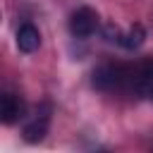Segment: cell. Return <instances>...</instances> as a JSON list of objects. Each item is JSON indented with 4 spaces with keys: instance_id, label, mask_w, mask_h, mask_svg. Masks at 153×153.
<instances>
[{
    "instance_id": "6da1fadb",
    "label": "cell",
    "mask_w": 153,
    "mask_h": 153,
    "mask_svg": "<svg viewBox=\"0 0 153 153\" xmlns=\"http://www.w3.org/2000/svg\"><path fill=\"white\" fill-rule=\"evenodd\" d=\"M93 86L98 91H127L129 88V65L103 62L93 69Z\"/></svg>"
},
{
    "instance_id": "7a4b0ae2",
    "label": "cell",
    "mask_w": 153,
    "mask_h": 153,
    "mask_svg": "<svg viewBox=\"0 0 153 153\" xmlns=\"http://www.w3.org/2000/svg\"><path fill=\"white\" fill-rule=\"evenodd\" d=\"M127 93L153 96V55L129 65V88Z\"/></svg>"
},
{
    "instance_id": "3957f363",
    "label": "cell",
    "mask_w": 153,
    "mask_h": 153,
    "mask_svg": "<svg viewBox=\"0 0 153 153\" xmlns=\"http://www.w3.org/2000/svg\"><path fill=\"white\" fill-rule=\"evenodd\" d=\"M50 117H53V105L50 103H38L33 108V112L29 115L26 124H24V141L26 143L43 141V136L48 134V127H50Z\"/></svg>"
},
{
    "instance_id": "277c9868",
    "label": "cell",
    "mask_w": 153,
    "mask_h": 153,
    "mask_svg": "<svg viewBox=\"0 0 153 153\" xmlns=\"http://www.w3.org/2000/svg\"><path fill=\"white\" fill-rule=\"evenodd\" d=\"M98 26H100V19L93 7H79L69 17V31L74 38H88L98 31Z\"/></svg>"
},
{
    "instance_id": "5b68a950",
    "label": "cell",
    "mask_w": 153,
    "mask_h": 153,
    "mask_svg": "<svg viewBox=\"0 0 153 153\" xmlns=\"http://www.w3.org/2000/svg\"><path fill=\"white\" fill-rule=\"evenodd\" d=\"M24 115H26V103H24V98L17 96V93H12V91L2 93V98H0V120H2L5 124H14V122H19Z\"/></svg>"
},
{
    "instance_id": "8992f818",
    "label": "cell",
    "mask_w": 153,
    "mask_h": 153,
    "mask_svg": "<svg viewBox=\"0 0 153 153\" xmlns=\"http://www.w3.org/2000/svg\"><path fill=\"white\" fill-rule=\"evenodd\" d=\"M38 45H41V33H38V29L33 26V24H22L19 29H17V48L22 50V53H36L38 50Z\"/></svg>"
},
{
    "instance_id": "52a82bcc",
    "label": "cell",
    "mask_w": 153,
    "mask_h": 153,
    "mask_svg": "<svg viewBox=\"0 0 153 153\" xmlns=\"http://www.w3.org/2000/svg\"><path fill=\"white\" fill-rule=\"evenodd\" d=\"M143 41H146V31H143L141 24H131L124 33L120 31V38H117V43H120L122 48H127V50H136Z\"/></svg>"
}]
</instances>
